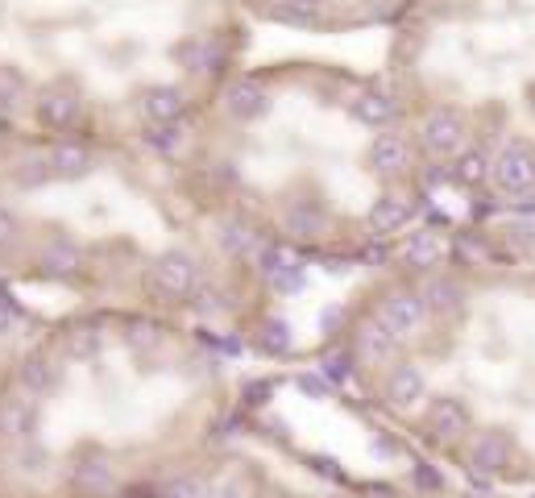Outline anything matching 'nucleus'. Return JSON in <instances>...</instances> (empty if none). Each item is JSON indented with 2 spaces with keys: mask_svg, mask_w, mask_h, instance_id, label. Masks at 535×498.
Here are the masks:
<instances>
[{
  "mask_svg": "<svg viewBox=\"0 0 535 498\" xmlns=\"http://www.w3.org/2000/svg\"><path fill=\"white\" fill-rule=\"evenodd\" d=\"M200 378L162 312L34 328L0 374V498H158L179 465V395Z\"/></svg>",
  "mask_w": 535,
  "mask_h": 498,
  "instance_id": "1",
  "label": "nucleus"
},
{
  "mask_svg": "<svg viewBox=\"0 0 535 498\" xmlns=\"http://www.w3.org/2000/svg\"><path fill=\"white\" fill-rule=\"evenodd\" d=\"M129 142L142 137L0 121V270L204 316L220 279L166 220L150 183L162 150L150 142L137 158Z\"/></svg>",
  "mask_w": 535,
  "mask_h": 498,
  "instance_id": "2",
  "label": "nucleus"
},
{
  "mask_svg": "<svg viewBox=\"0 0 535 498\" xmlns=\"http://www.w3.org/2000/svg\"><path fill=\"white\" fill-rule=\"evenodd\" d=\"M166 0H0V121L154 142L191 117L187 42H154L112 13ZM208 34V30H204Z\"/></svg>",
  "mask_w": 535,
  "mask_h": 498,
  "instance_id": "3",
  "label": "nucleus"
},
{
  "mask_svg": "<svg viewBox=\"0 0 535 498\" xmlns=\"http://www.w3.org/2000/svg\"><path fill=\"white\" fill-rule=\"evenodd\" d=\"M490 175L506 196H527V191H535V146L511 142L490 162Z\"/></svg>",
  "mask_w": 535,
  "mask_h": 498,
  "instance_id": "4",
  "label": "nucleus"
},
{
  "mask_svg": "<svg viewBox=\"0 0 535 498\" xmlns=\"http://www.w3.org/2000/svg\"><path fill=\"white\" fill-rule=\"evenodd\" d=\"M34 316L25 312V303L9 291V287H0V374L9 370V362L17 357V349L30 341V332H34Z\"/></svg>",
  "mask_w": 535,
  "mask_h": 498,
  "instance_id": "5",
  "label": "nucleus"
},
{
  "mask_svg": "<svg viewBox=\"0 0 535 498\" xmlns=\"http://www.w3.org/2000/svg\"><path fill=\"white\" fill-rule=\"evenodd\" d=\"M424 299L411 295V291H390L378 308V324L390 332V337H415L419 328H424Z\"/></svg>",
  "mask_w": 535,
  "mask_h": 498,
  "instance_id": "6",
  "label": "nucleus"
},
{
  "mask_svg": "<svg viewBox=\"0 0 535 498\" xmlns=\"http://www.w3.org/2000/svg\"><path fill=\"white\" fill-rule=\"evenodd\" d=\"M419 142L428 154H457L465 142V121L453 108H432V113L419 121Z\"/></svg>",
  "mask_w": 535,
  "mask_h": 498,
  "instance_id": "7",
  "label": "nucleus"
},
{
  "mask_svg": "<svg viewBox=\"0 0 535 498\" xmlns=\"http://www.w3.org/2000/svg\"><path fill=\"white\" fill-rule=\"evenodd\" d=\"M266 88L258 79H233V83H224V92H220V113L237 121V125H249V121H258L266 113Z\"/></svg>",
  "mask_w": 535,
  "mask_h": 498,
  "instance_id": "8",
  "label": "nucleus"
},
{
  "mask_svg": "<svg viewBox=\"0 0 535 498\" xmlns=\"http://www.w3.org/2000/svg\"><path fill=\"white\" fill-rule=\"evenodd\" d=\"M411 166V142L407 133H378L374 146H370V171L390 179V175H403Z\"/></svg>",
  "mask_w": 535,
  "mask_h": 498,
  "instance_id": "9",
  "label": "nucleus"
},
{
  "mask_svg": "<svg viewBox=\"0 0 535 498\" xmlns=\"http://www.w3.org/2000/svg\"><path fill=\"white\" fill-rule=\"evenodd\" d=\"M407 216H411V204H407L403 196H382V200H374L370 216H365V225H370L374 237H386V233H394V229H403Z\"/></svg>",
  "mask_w": 535,
  "mask_h": 498,
  "instance_id": "10",
  "label": "nucleus"
},
{
  "mask_svg": "<svg viewBox=\"0 0 535 498\" xmlns=\"http://www.w3.org/2000/svg\"><path fill=\"white\" fill-rule=\"evenodd\" d=\"M386 395L394 407H415L424 399V374L415 366H394L390 370V382H386Z\"/></svg>",
  "mask_w": 535,
  "mask_h": 498,
  "instance_id": "11",
  "label": "nucleus"
},
{
  "mask_svg": "<svg viewBox=\"0 0 535 498\" xmlns=\"http://www.w3.org/2000/svg\"><path fill=\"white\" fill-rule=\"evenodd\" d=\"M283 233L295 237V241H316V237L324 233V216H320V208H312V204H295V208H287V212H283Z\"/></svg>",
  "mask_w": 535,
  "mask_h": 498,
  "instance_id": "12",
  "label": "nucleus"
},
{
  "mask_svg": "<svg viewBox=\"0 0 535 498\" xmlns=\"http://www.w3.org/2000/svg\"><path fill=\"white\" fill-rule=\"evenodd\" d=\"M465 420H469V411H465L461 399H436V403L428 407V428H432L436 436H457V432L465 428Z\"/></svg>",
  "mask_w": 535,
  "mask_h": 498,
  "instance_id": "13",
  "label": "nucleus"
},
{
  "mask_svg": "<svg viewBox=\"0 0 535 498\" xmlns=\"http://www.w3.org/2000/svg\"><path fill=\"white\" fill-rule=\"evenodd\" d=\"M353 117L365 121V125H386L394 117V100L386 92H378V88H365L357 96V104H353Z\"/></svg>",
  "mask_w": 535,
  "mask_h": 498,
  "instance_id": "14",
  "label": "nucleus"
},
{
  "mask_svg": "<svg viewBox=\"0 0 535 498\" xmlns=\"http://www.w3.org/2000/svg\"><path fill=\"white\" fill-rule=\"evenodd\" d=\"M357 353L365 357V362H386V357L394 353V337L382 324H365V328H357Z\"/></svg>",
  "mask_w": 535,
  "mask_h": 498,
  "instance_id": "15",
  "label": "nucleus"
},
{
  "mask_svg": "<svg viewBox=\"0 0 535 498\" xmlns=\"http://www.w3.org/2000/svg\"><path fill=\"white\" fill-rule=\"evenodd\" d=\"M324 13V0H278V17L291 25H312Z\"/></svg>",
  "mask_w": 535,
  "mask_h": 498,
  "instance_id": "16",
  "label": "nucleus"
},
{
  "mask_svg": "<svg viewBox=\"0 0 535 498\" xmlns=\"http://www.w3.org/2000/svg\"><path fill=\"white\" fill-rule=\"evenodd\" d=\"M432 262H440V241H436L432 233L411 237V245H407V266L424 270V266H432Z\"/></svg>",
  "mask_w": 535,
  "mask_h": 498,
  "instance_id": "17",
  "label": "nucleus"
},
{
  "mask_svg": "<svg viewBox=\"0 0 535 498\" xmlns=\"http://www.w3.org/2000/svg\"><path fill=\"white\" fill-rule=\"evenodd\" d=\"M457 179H461V183H469V187L486 183V179H490V158H486L482 150L461 154V162H457Z\"/></svg>",
  "mask_w": 535,
  "mask_h": 498,
  "instance_id": "18",
  "label": "nucleus"
}]
</instances>
